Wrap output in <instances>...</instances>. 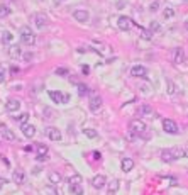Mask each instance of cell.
Listing matches in <instances>:
<instances>
[{
	"label": "cell",
	"instance_id": "1",
	"mask_svg": "<svg viewBox=\"0 0 188 195\" xmlns=\"http://www.w3.org/2000/svg\"><path fill=\"white\" fill-rule=\"evenodd\" d=\"M20 41H22V44H26V46H34L36 43V34L31 31V27H22L20 29Z\"/></svg>",
	"mask_w": 188,
	"mask_h": 195
},
{
	"label": "cell",
	"instance_id": "2",
	"mask_svg": "<svg viewBox=\"0 0 188 195\" xmlns=\"http://www.w3.org/2000/svg\"><path fill=\"white\" fill-rule=\"evenodd\" d=\"M129 129H131L132 132H136L137 136L144 134L146 132V124L141 121V119H134V121H131V124H129Z\"/></svg>",
	"mask_w": 188,
	"mask_h": 195
},
{
	"label": "cell",
	"instance_id": "3",
	"mask_svg": "<svg viewBox=\"0 0 188 195\" xmlns=\"http://www.w3.org/2000/svg\"><path fill=\"white\" fill-rule=\"evenodd\" d=\"M49 97H51L53 102H58V103H66V102L70 100V95H68V93L54 92V90H51V92H49Z\"/></svg>",
	"mask_w": 188,
	"mask_h": 195
},
{
	"label": "cell",
	"instance_id": "4",
	"mask_svg": "<svg viewBox=\"0 0 188 195\" xmlns=\"http://www.w3.org/2000/svg\"><path fill=\"white\" fill-rule=\"evenodd\" d=\"M163 129H164V132H168V134H178V126L171 119H164L163 121Z\"/></svg>",
	"mask_w": 188,
	"mask_h": 195
},
{
	"label": "cell",
	"instance_id": "5",
	"mask_svg": "<svg viewBox=\"0 0 188 195\" xmlns=\"http://www.w3.org/2000/svg\"><path fill=\"white\" fill-rule=\"evenodd\" d=\"M0 131H2V138L5 141H9V143H15V141H17V136H15L9 127L3 126V124H0Z\"/></svg>",
	"mask_w": 188,
	"mask_h": 195
},
{
	"label": "cell",
	"instance_id": "6",
	"mask_svg": "<svg viewBox=\"0 0 188 195\" xmlns=\"http://www.w3.org/2000/svg\"><path fill=\"white\" fill-rule=\"evenodd\" d=\"M117 26H119L120 31H129L132 27V20L129 17H125V15H120L119 20H117Z\"/></svg>",
	"mask_w": 188,
	"mask_h": 195
},
{
	"label": "cell",
	"instance_id": "7",
	"mask_svg": "<svg viewBox=\"0 0 188 195\" xmlns=\"http://www.w3.org/2000/svg\"><path fill=\"white\" fill-rule=\"evenodd\" d=\"M131 75H132V76H136V78H148V71H146V68H144V66H141V65L132 66Z\"/></svg>",
	"mask_w": 188,
	"mask_h": 195
},
{
	"label": "cell",
	"instance_id": "8",
	"mask_svg": "<svg viewBox=\"0 0 188 195\" xmlns=\"http://www.w3.org/2000/svg\"><path fill=\"white\" fill-rule=\"evenodd\" d=\"M20 131H22V134L26 136V138H34V134H36V127L34 126H31V124H20Z\"/></svg>",
	"mask_w": 188,
	"mask_h": 195
},
{
	"label": "cell",
	"instance_id": "9",
	"mask_svg": "<svg viewBox=\"0 0 188 195\" xmlns=\"http://www.w3.org/2000/svg\"><path fill=\"white\" fill-rule=\"evenodd\" d=\"M5 109L9 112H17L20 109V100H17V98H9L5 103Z\"/></svg>",
	"mask_w": 188,
	"mask_h": 195
},
{
	"label": "cell",
	"instance_id": "10",
	"mask_svg": "<svg viewBox=\"0 0 188 195\" xmlns=\"http://www.w3.org/2000/svg\"><path fill=\"white\" fill-rule=\"evenodd\" d=\"M73 17L76 20H80V22H86V20L90 19V14L86 10H83V9H78V10L73 12Z\"/></svg>",
	"mask_w": 188,
	"mask_h": 195
},
{
	"label": "cell",
	"instance_id": "11",
	"mask_svg": "<svg viewBox=\"0 0 188 195\" xmlns=\"http://www.w3.org/2000/svg\"><path fill=\"white\" fill-rule=\"evenodd\" d=\"M107 183V178L103 177V175H97V177H93V180H91V185H93V188H103Z\"/></svg>",
	"mask_w": 188,
	"mask_h": 195
},
{
	"label": "cell",
	"instance_id": "12",
	"mask_svg": "<svg viewBox=\"0 0 188 195\" xmlns=\"http://www.w3.org/2000/svg\"><path fill=\"white\" fill-rule=\"evenodd\" d=\"M173 61L176 65H180V63H183V61H185V51H183V48H176V49H175Z\"/></svg>",
	"mask_w": 188,
	"mask_h": 195
},
{
	"label": "cell",
	"instance_id": "13",
	"mask_svg": "<svg viewBox=\"0 0 188 195\" xmlns=\"http://www.w3.org/2000/svg\"><path fill=\"white\" fill-rule=\"evenodd\" d=\"M88 105H90V110L97 112V110L100 109V107H102V98H100V97H97V95H93V97L90 98Z\"/></svg>",
	"mask_w": 188,
	"mask_h": 195
},
{
	"label": "cell",
	"instance_id": "14",
	"mask_svg": "<svg viewBox=\"0 0 188 195\" xmlns=\"http://www.w3.org/2000/svg\"><path fill=\"white\" fill-rule=\"evenodd\" d=\"M48 138L51 141H60L61 139V132L58 127H48Z\"/></svg>",
	"mask_w": 188,
	"mask_h": 195
},
{
	"label": "cell",
	"instance_id": "15",
	"mask_svg": "<svg viewBox=\"0 0 188 195\" xmlns=\"http://www.w3.org/2000/svg\"><path fill=\"white\" fill-rule=\"evenodd\" d=\"M34 22H36V27L37 29H44L46 24H48V19H46L44 14H37L34 17Z\"/></svg>",
	"mask_w": 188,
	"mask_h": 195
},
{
	"label": "cell",
	"instance_id": "16",
	"mask_svg": "<svg viewBox=\"0 0 188 195\" xmlns=\"http://www.w3.org/2000/svg\"><path fill=\"white\" fill-rule=\"evenodd\" d=\"M120 168H122V171H131V170L134 168V161L131 158H124L122 163H120Z\"/></svg>",
	"mask_w": 188,
	"mask_h": 195
},
{
	"label": "cell",
	"instance_id": "17",
	"mask_svg": "<svg viewBox=\"0 0 188 195\" xmlns=\"http://www.w3.org/2000/svg\"><path fill=\"white\" fill-rule=\"evenodd\" d=\"M12 180H14V183L22 185L24 180H26V177H24V173L20 171V170H17V171H14V175H12Z\"/></svg>",
	"mask_w": 188,
	"mask_h": 195
},
{
	"label": "cell",
	"instance_id": "18",
	"mask_svg": "<svg viewBox=\"0 0 188 195\" xmlns=\"http://www.w3.org/2000/svg\"><path fill=\"white\" fill-rule=\"evenodd\" d=\"M61 180H63V177H61L58 171H51V173H49V182H51V185L56 187Z\"/></svg>",
	"mask_w": 188,
	"mask_h": 195
},
{
	"label": "cell",
	"instance_id": "19",
	"mask_svg": "<svg viewBox=\"0 0 188 195\" xmlns=\"http://www.w3.org/2000/svg\"><path fill=\"white\" fill-rule=\"evenodd\" d=\"M161 158H163V161H168V163H171V161H175V156H173V153H171V149H166V151H161Z\"/></svg>",
	"mask_w": 188,
	"mask_h": 195
},
{
	"label": "cell",
	"instance_id": "20",
	"mask_svg": "<svg viewBox=\"0 0 188 195\" xmlns=\"http://www.w3.org/2000/svg\"><path fill=\"white\" fill-rule=\"evenodd\" d=\"M20 55H22V51H20L19 46H10L9 48V56L10 58H14V60H15V58H19Z\"/></svg>",
	"mask_w": 188,
	"mask_h": 195
},
{
	"label": "cell",
	"instance_id": "21",
	"mask_svg": "<svg viewBox=\"0 0 188 195\" xmlns=\"http://www.w3.org/2000/svg\"><path fill=\"white\" fill-rule=\"evenodd\" d=\"M70 192L75 193V195H83L81 183H73V185H70Z\"/></svg>",
	"mask_w": 188,
	"mask_h": 195
},
{
	"label": "cell",
	"instance_id": "22",
	"mask_svg": "<svg viewBox=\"0 0 188 195\" xmlns=\"http://www.w3.org/2000/svg\"><path fill=\"white\" fill-rule=\"evenodd\" d=\"M10 7L9 5H5V3H2L0 5V19H3V17H7V15H10Z\"/></svg>",
	"mask_w": 188,
	"mask_h": 195
},
{
	"label": "cell",
	"instance_id": "23",
	"mask_svg": "<svg viewBox=\"0 0 188 195\" xmlns=\"http://www.w3.org/2000/svg\"><path fill=\"white\" fill-rule=\"evenodd\" d=\"M44 193H46V195H60V192H58V188H56L54 185L44 187Z\"/></svg>",
	"mask_w": 188,
	"mask_h": 195
},
{
	"label": "cell",
	"instance_id": "24",
	"mask_svg": "<svg viewBox=\"0 0 188 195\" xmlns=\"http://www.w3.org/2000/svg\"><path fill=\"white\" fill-rule=\"evenodd\" d=\"M166 90H168L170 95H173L175 92H176V85H175L173 82L170 80V78H166Z\"/></svg>",
	"mask_w": 188,
	"mask_h": 195
},
{
	"label": "cell",
	"instance_id": "25",
	"mask_svg": "<svg viewBox=\"0 0 188 195\" xmlns=\"http://www.w3.org/2000/svg\"><path fill=\"white\" fill-rule=\"evenodd\" d=\"M139 115H153V109L149 105H143L139 109Z\"/></svg>",
	"mask_w": 188,
	"mask_h": 195
},
{
	"label": "cell",
	"instance_id": "26",
	"mask_svg": "<svg viewBox=\"0 0 188 195\" xmlns=\"http://www.w3.org/2000/svg\"><path fill=\"white\" fill-rule=\"evenodd\" d=\"M2 41L3 43H12V41H14V34H12L10 31H5L2 34Z\"/></svg>",
	"mask_w": 188,
	"mask_h": 195
},
{
	"label": "cell",
	"instance_id": "27",
	"mask_svg": "<svg viewBox=\"0 0 188 195\" xmlns=\"http://www.w3.org/2000/svg\"><path fill=\"white\" fill-rule=\"evenodd\" d=\"M171 153H173L175 160H178V158H181V156L185 155V149H181V148H173V149H171Z\"/></svg>",
	"mask_w": 188,
	"mask_h": 195
},
{
	"label": "cell",
	"instance_id": "28",
	"mask_svg": "<svg viewBox=\"0 0 188 195\" xmlns=\"http://www.w3.org/2000/svg\"><path fill=\"white\" fill-rule=\"evenodd\" d=\"M46 155H48V146L37 144V156H46Z\"/></svg>",
	"mask_w": 188,
	"mask_h": 195
},
{
	"label": "cell",
	"instance_id": "29",
	"mask_svg": "<svg viewBox=\"0 0 188 195\" xmlns=\"http://www.w3.org/2000/svg\"><path fill=\"white\" fill-rule=\"evenodd\" d=\"M14 119H15L17 122H20V124H26L27 119H29V114H26V112H24V114H20V115H15Z\"/></svg>",
	"mask_w": 188,
	"mask_h": 195
},
{
	"label": "cell",
	"instance_id": "30",
	"mask_svg": "<svg viewBox=\"0 0 188 195\" xmlns=\"http://www.w3.org/2000/svg\"><path fill=\"white\" fill-rule=\"evenodd\" d=\"M141 29V37H143V39H153V32L151 31H146V29H143V27H139Z\"/></svg>",
	"mask_w": 188,
	"mask_h": 195
},
{
	"label": "cell",
	"instance_id": "31",
	"mask_svg": "<svg viewBox=\"0 0 188 195\" xmlns=\"http://www.w3.org/2000/svg\"><path fill=\"white\" fill-rule=\"evenodd\" d=\"M163 15H164V19H171L175 15V10L171 9V7H166V9L163 10Z\"/></svg>",
	"mask_w": 188,
	"mask_h": 195
},
{
	"label": "cell",
	"instance_id": "32",
	"mask_svg": "<svg viewBox=\"0 0 188 195\" xmlns=\"http://www.w3.org/2000/svg\"><path fill=\"white\" fill-rule=\"evenodd\" d=\"M125 139H127V141H136V139H137V134L129 129L127 132H125Z\"/></svg>",
	"mask_w": 188,
	"mask_h": 195
},
{
	"label": "cell",
	"instance_id": "33",
	"mask_svg": "<svg viewBox=\"0 0 188 195\" xmlns=\"http://www.w3.org/2000/svg\"><path fill=\"white\" fill-rule=\"evenodd\" d=\"M78 93H80V95H86V93H88V87L83 85V83H78Z\"/></svg>",
	"mask_w": 188,
	"mask_h": 195
},
{
	"label": "cell",
	"instance_id": "34",
	"mask_svg": "<svg viewBox=\"0 0 188 195\" xmlns=\"http://www.w3.org/2000/svg\"><path fill=\"white\" fill-rule=\"evenodd\" d=\"M85 136H86V138H90V139H93V138H97V131H93V129H85Z\"/></svg>",
	"mask_w": 188,
	"mask_h": 195
},
{
	"label": "cell",
	"instance_id": "35",
	"mask_svg": "<svg viewBox=\"0 0 188 195\" xmlns=\"http://www.w3.org/2000/svg\"><path fill=\"white\" fill-rule=\"evenodd\" d=\"M108 190H110V195L114 193V192H117V190H119V182L114 180V182H112V185L108 187Z\"/></svg>",
	"mask_w": 188,
	"mask_h": 195
},
{
	"label": "cell",
	"instance_id": "36",
	"mask_svg": "<svg viewBox=\"0 0 188 195\" xmlns=\"http://www.w3.org/2000/svg\"><path fill=\"white\" fill-rule=\"evenodd\" d=\"M68 183H70V185H73V183H81V177L75 175L73 178H70V180H68Z\"/></svg>",
	"mask_w": 188,
	"mask_h": 195
},
{
	"label": "cell",
	"instance_id": "37",
	"mask_svg": "<svg viewBox=\"0 0 188 195\" xmlns=\"http://www.w3.org/2000/svg\"><path fill=\"white\" fill-rule=\"evenodd\" d=\"M56 75H60V76H66V75H68V70H66V68H56Z\"/></svg>",
	"mask_w": 188,
	"mask_h": 195
},
{
	"label": "cell",
	"instance_id": "38",
	"mask_svg": "<svg viewBox=\"0 0 188 195\" xmlns=\"http://www.w3.org/2000/svg\"><path fill=\"white\" fill-rule=\"evenodd\" d=\"M5 68H3L2 65H0V83H3V80H5Z\"/></svg>",
	"mask_w": 188,
	"mask_h": 195
},
{
	"label": "cell",
	"instance_id": "39",
	"mask_svg": "<svg viewBox=\"0 0 188 195\" xmlns=\"http://www.w3.org/2000/svg\"><path fill=\"white\" fill-rule=\"evenodd\" d=\"M149 9H151V12H156L158 9H159V2H158V0H154V2L151 3V7H149Z\"/></svg>",
	"mask_w": 188,
	"mask_h": 195
},
{
	"label": "cell",
	"instance_id": "40",
	"mask_svg": "<svg viewBox=\"0 0 188 195\" xmlns=\"http://www.w3.org/2000/svg\"><path fill=\"white\" fill-rule=\"evenodd\" d=\"M149 31H151V32L159 31V24H158V22H151V27H149Z\"/></svg>",
	"mask_w": 188,
	"mask_h": 195
},
{
	"label": "cell",
	"instance_id": "41",
	"mask_svg": "<svg viewBox=\"0 0 188 195\" xmlns=\"http://www.w3.org/2000/svg\"><path fill=\"white\" fill-rule=\"evenodd\" d=\"M81 73H83V75H88V73H90V66H86V65L81 66Z\"/></svg>",
	"mask_w": 188,
	"mask_h": 195
},
{
	"label": "cell",
	"instance_id": "42",
	"mask_svg": "<svg viewBox=\"0 0 188 195\" xmlns=\"http://www.w3.org/2000/svg\"><path fill=\"white\" fill-rule=\"evenodd\" d=\"M32 58H34V55H32V53H26V55H24V60H26V61H31Z\"/></svg>",
	"mask_w": 188,
	"mask_h": 195
},
{
	"label": "cell",
	"instance_id": "43",
	"mask_svg": "<svg viewBox=\"0 0 188 195\" xmlns=\"http://www.w3.org/2000/svg\"><path fill=\"white\" fill-rule=\"evenodd\" d=\"M19 71H20V70L17 68V66H10V73H12V75H17Z\"/></svg>",
	"mask_w": 188,
	"mask_h": 195
},
{
	"label": "cell",
	"instance_id": "44",
	"mask_svg": "<svg viewBox=\"0 0 188 195\" xmlns=\"http://www.w3.org/2000/svg\"><path fill=\"white\" fill-rule=\"evenodd\" d=\"M48 160V156H37V161H46Z\"/></svg>",
	"mask_w": 188,
	"mask_h": 195
},
{
	"label": "cell",
	"instance_id": "45",
	"mask_svg": "<svg viewBox=\"0 0 188 195\" xmlns=\"http://www.w3.org/2000/svg\"><path fill=\"white\" fill-rule=\"evenodd\" d=\"M5 183H7V180H3V178H0V188H2V187L5 185Z\"/></svg>",
	"mask_w": 188,
	"mask_h": 195
},
{
	"label": "cell",
	"instance_id": "46",
	"mask_svg": "<svg viewBox=\"0 0 188 195\" xmlns=\"http://www.w3.org/2000/svg\"><path fill=\"white\" fill-rule=\"evenodd\" d=\"M93 158H95V160H100V153L95 151V153H93Z\"/></svg>",
	"mask_w": 188,
	"mask_h": 195
},
{
	"label": "cell",
	"instance_id": "47",
	"mask_svg": "<svg viewBox=\"0 0 188 195\" xmlns=\"http://www.w3.org/2000/svg\"><path fill=\"white\" fill-rule=\"evenodd\" d=\"M185 29H188V19L185 20Z\"/></svg>",
	"mask_w": 188,
	"mask_h": 195
},
{
	"label": "cell",
	"instance_id": "48",
	"mask_svg": "<svg viewBox=\"0 0 188 195\" xmlns=\"http://www.w3.org/2000/svg\"><path fill=\"white\" fill-rule=\"evenodd\" d=\"M185 156H186V158H188V149H186V151H185Z\"/></svg>",
	"mask_w": 188,
	"mask_h": 195
},
{
	"label": "cell",
	"instance_id": "49",
	"mask_svg": "<svg viewBox=\"0 0 188 195\" xmlns=\"http://www.w3.org/2000/svg\"><path fill=\"white\" fill-rule=\"evenodd\" d=\"M183 2H186V0H183Z\"/></svg>",
	"mask_w": 188,
	"mask_h": 195
}]
</instances>
